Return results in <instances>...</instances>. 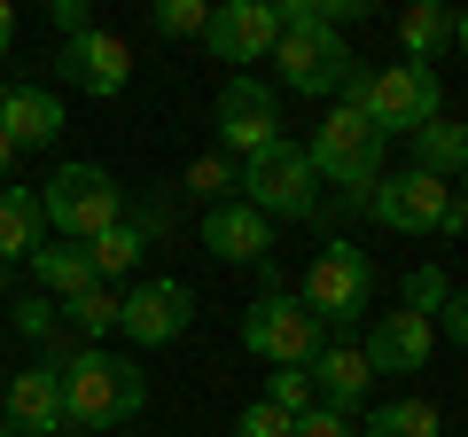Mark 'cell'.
<instances>
[{
    "mask_svg": "<svg viewBox=\"0 0 468 437\" xmlns=\"http://www.w3.org/2000/svg\"><path fill=\"white\" fill-rule=\"evenodd\" d=\"M452 48L468 55V8H461V16H452Z\"/></svg>",
    "mask_w": 468,
    "mask_h": 437,
    "instance_id": "38",
    "label": "cell"
},
{
    "mask_svg": "<svg viewBox=\"0 0 468 437\" xmlns=\"http://www.w3.org/2000/svg\"><path fill=\"white\" fill-rule=\"evenodd\" d=\"M452 203H461V235H468V165H461V180H452Z\"/></svg>",
    "mask_w": 468,
    "mask_h": 437,
    "instance_id": "36",
    "label": "cell"
},
{
    "mask_svg": "<svg viewBox=\"0 0 468 437\" xmlns=\"http://www.w3.org/2000/svg\"><path fill=\"white\" fill-rule=\"evenodd\" d=\"M273 63H282V86H289V94L328 101V94H344V86H351L359 55H351L328 24H320L313 0H289V8H282V48H273Z\"/></svg>",
    "mask_w": 468,
    "mask_h": 437,
    "instance_id": "3",
    "label": "cell"
},
{
    "mask_svg": "<svg viewBox=\"0 0 468 437\" xmlns=\"http://www.w3.org/2000/svg\"><path fill=\"white\" fill-rule=\"evenodd\" d=\"M8 172H16V141L0 133V180H8Z\"/></svg>",
    "mask_w": 468,
    "mask_h": 437,
    "instance_id": "37",
    "label": "cell"
},
{
    "mask_svg": "<svg viewBox=\"0 0 468 437\" xmlns=\"http://www.w3.org/2000/svg\"><path fill=\"white\" fill-rule=\"evenodd\" d=\"M304 156H313V172L328 187H351V196H367V187L383 180V133H375L351 101H328V118L313 125Z\"/></svg>",
    "mask_w": 468,
    "mask_h": 437,
    "instance_id": "6",
    "label": "cell"
},
{
    "mask_svg": "<svg viewBox=\"0 0 468 437\" xmlns=\"http://www.w3.org/2000/svg\"><path fill=\"white\" fill-rule=\"evenodd\" d=\"M399 48H406V63H430L437 70V55H452V8H437V0L406 8V16H399Z\"/></svg>",
    "mask_w": 468,
    "mask_h": 437,
    "instance_id": "21",
    "label": "cell"
},
{
    "mask_svg": "<svg viewBox=\"0 0 468 437\" xmlns=\"http://www.w3.org/2000/svg\"><path fill=\"white\" fill-rule=\"evenodd\" d=\"M234 437H297V414H282V406H242V421H234Z\"/></svg>",
    "mask_w": 468,
    "mask_h": 437,
    "instance_id": "28",
    "label": "cell"
},
{
    "mask_svg": "<svg viewBox=\"0 0 468 437\" xmlns=\"http://www.w3.org/2000/svg\"><path fill=\"white\" fill-rule=\"evenodd\" d=\"M335 101H351V110L390 141V133H421L430 118H445V79H437L430 63H359Z\"/></svg>",
    "mask_w": 468,
    "mask_h": 437,
    "instance_id": "2",
    "label": "cell"
},
{
    "mask_svg": "<svg viewBox=\"0 0 468 437\" xmlns=\"http://www.w3.org/2000/svg\"><path fill=\"white\" fill-rule=\"evenodd\" d=\"M367 218L375 227H390V235H461V203H452V180H430V172H390V180H375L367 196Z\"/></svg>",
    "mask_w": 468,
    "mask_h": 437,
    "instance_id": "8",
    "label": "cell"
},
{
    "mask_svg": "<svg viewBox=\"0 0 468 437\" xmlns=\"http://www.w3.org/2000/svg\"><path fill=\"white\" fill-rule=\"evenodd\" d=\"M0 437H16V430H8V414H0Z\"/></svg>",
    "mask_w": 468,
    "mask_h": 437,
    "instance_id": "41",
    "label": "cell"
},
{
    "mask_svg": "<svg viewBox=\"0 0 468 437\" xmlns=\"http://www.w3.org/2000/svg\"><path fill=\"white\" fill-rule=\"evenodd\" d=\"M0 297H8V266H0Z\"/></svg>",
    "mask_w": 468,
    "mask_h": 437,
    "instance_id": "40",
    "label": "cell"
},
{
    "mask_svg": "<svg viewBox=\"0 0 468 437\" xmlns=\"http://www.w3.org/2000/svg\"><path fill=\"white\" fill-rule=\"evenodd\" d=\"M39 211H48V227L63 242H94V235H110L117 218H133L110 165H55V180L39 187Z\"/></svg>",
    "mask_w": 468,
    "mask_h": 437,
    "instance_id": "4",
    "label": "cell"
},
{
    "mask_svg": "<svg viewBox=\"0 0 468 437\" xmlns=\"http://www.w3.org/2000/svg\"><path fill=\"white\" fill-rule=\"evenodd\" d=\"M16 328H24V336H55V304L48 297H24L16 304Z\"/></svg>",
    "mask_w": 468,
    "mask_h": 437,
    "instance_id": "33",
    "label": "cell"
},
{
    "mask_svg": "<svg viewBox=\"0 0 468 437\" xmlns=\"http://www.w3.org/2000/svg\"><path fill=\"white\" fill-rule=\"evenodd\" d=\"M203 48H211L218 63H266V55L282 48V8H273V0H218Z\"/></svg>",
    "mask_w": 468,
    "mask_h": 437,
    "instance_id": "11",
    "label": "cell"
},
{
    "mask_svg": "<svg viewBox=\"0 0 468 437\" xmlns=\"http://www.w3.org/2000/svg\"><path fill=\"white\" fill-rule=\"evenodd\" d=\"M359 437H445V414L430 399H383L359 421Z\"/></svg>",
    "mask_w": 468,
    "mask_h": 437,
    "instance_id": "23",
    "label": "cell"
},
{
    "mask_svg": "<svg viewBox=\"0 0 468 437\" xmlns=\"http://www.w3.org/2000/svg\"><path fill=\"white\" fill-rule=\"evenodd\" d=\"M203 250L227 258V266H273V218H258L242 196H227L203 211Z\"/></svg>",
    "mask_w": 468,
    "mask_h": 437,
    "instance_id": "15",
    "label": "cell"
},
{
    "mask_svg": "<svg viewBox=\"0 0 468 437\" xmlns=\"http://www.w3.org/2000/svg\"><path fill=\"white\" fill-rule=\"evenodd\" d=\"M16 48V8H8V0H0V55Z\"/></svg>",
    "mask_w": 468,
    "mask_h": 437,
    "instance_id": "35",
    "label": "cell"
},
{
    "mask_svg": "<svg viewBox=\"0 0 468 437\" xmlns=\"http://www.w3.org/2000/svg\"><path fill=\"white\" fill-rule=\"evenodd\" d=\"M304 375H313V399H320V406H335V414H351V406L367 399V383H375L367 352H359V344H335V336L320 344V359H313Z\"/></svg>",
    "mask_w": 468,
    "mask_h": 437,
    "instance_id": "17",
    "label": "cell"
},
{
    "mask_svg": "<svg viewBox=\"0 0 468 437\" xmlns=\"http://www.w3.org/2000/svg\"><path fill=\"white\" fill-rule=\"evenodd\" d=\"M320 344H328V328H320L297 297H282L273 282H266V297L242 313V352L266 359V368H313Z\"/></svg>",
    "mask_w": 468,
    "mask_h": 437,
    "instance_id": "9",
    "label": "cell"
},
{
    "mask_svg": "<svg viewBox=\"0 0 468 437\" xmlns=\"http://www.w3.org/2000/svg\"><path fill=\"white\" fill-rule=\"evenodd\" d=\"M445 297H452V282H445L437 266H414V273H406V304H414V313H437Z\"/></svg>",
    "mask_w": 468,
    "mask_h": 437,
    "instance_id": "30",
    "label": "cell"
},
{
    "mask_svg": "<svg viewBox=\"0 0 468 437\" xmlns=\"http://www.w3.org/2000/svg\"><path fill=\"white\" fill-rule=\"evenodd\" d=\"M156 32L203 39V32H211V8H203V0H156Z\"/></svg>",
    "mask_w": 468,
    "mask_h": 437,
    "instance_id": "27",
    "label": "cell"
},
{
    "mask_svg": "<svg viewBox=\"0 0 468 437\" xmlns=\"http://www.w3.org/2000/svg\"><path fill=\"white\" fill-rule=\"evenodd\" d=\"M234 196L250 203L258 218H313L320 211V172L297 141H273V149L234 165Z\"/></svg>",
    "mask_w": 468,
    "mask_h": 437,
    "instance_id": "5",
    "label": "cell"
},
{
    "mask_svg": "<svg viewBox=\"0 0 468 437\" xmlns=\"http://www.w3.org/2000/svg\"><path fill=\"white\" fill-rule=\"evenodd\" d=\"M359 352H367L375 375H414V368H430V352H437V320L414 313V304H390V313L367 328Z\"/></svg>",
    "mask_w": 468,
    "mask_h": 437,
    "instance_id": "14",
    "label": "cell"
},
{
    "mask_svg": "<svg viewBox=\"0 0 468 437\" xmlns=\"http://www.w3.org/2000/svg\"><path fill=\"white\" fill-rule=\"evenodd\" d=\"M437 320H445V336H452V344H468V289H452V297L437 304Z\"/></svg>",
    "mask_w": 468,
    "mask_h": 437,
    "instance_id": "34",
    "label": "cell"
},
{
    "mask_svg": "<svg viewBox=\"0 0 468 437\" xmlns=\"http://www.w3.org/2000/svg\"><path fill=\"white\" fill-rule=\"evenodd\" d=\"M55 70H63L70 86H79V94H125V86H133V48H125V39L117 32H79V39H63V55H55Z\"/></svg>",
    "mask_w": 468,
    "mask_h": 437,
    "instance_id": "13",
    "label": "cell"
},
{
    "mask_svg": "<svg viewBox=\"0 0 468 437\" xmlns=\"http://www.w3.org/2000/svg\"><path fill=\"white\" fill-rule=\"evenodd\" d=\"M0 390H8V359H0Z\"/></svg>",
    "mask_w": 468,
    "mask_h": 437,
    "instance_id": "39",
    "label": "cell"
},
{
    "mask_svg": "<svg viewBox=\"0 0 468 437\" xmlns=\"http://www.w3.org/2000/svg\"><path fill=\"white\" fill-rule=\"evenodd\" d=\"M218 141H227L234 156H258V149H273L282 141V110H273V94L250 79V70H234L227 86H218Z\"/></svg>",
    "mask_w": 468,
    "mask_h": 437,
    "instance_id": "12",
    "label": "cell"
},
{
    "mask_svg": "<svg viewBox=\"0 0 468 437\" xmlns=\"http://www.w3.org/2000/svg\"><path fill=\"white\" fill-rule=\"evenodd\" d=\"M48 16H55V32H63V39H79V32H94V8H86V0H55Z\"/></svg>",
    "mask_w": 468,
    "mask_h": 437,
    "instance_id": "32",
    "label": "cell"
},
{
    "mask_svg": "<svg viewBox=\"0 0 468 437\" xmlns=\"http://www.w3.org/2000/svg\"><path fill=\"white\" fill-rule=\"evenodd\" d=\"M0 414L16 437H63V375L39 359V368H16L8 390H0Z\"/></svg>",
    "mask_w": 468,
    "mask_h": 437,
    "instance_id": "16",
    "label": "cell"
},
{
    "mask_svg": "<svg viewBox=\"0 0 468 437\" xmlns=\"http://www.w3.org/2000/svg\"><path fill=\"white\" fill-rule=\"evenodd\" d=\"M63 313H70L79 336H117V297H110V289H86V297H70Z\"/></svg>",
    "mask_w": 468,
    "mask_h": 437,
    "instance_id": "25",
    "label": "cell"
},
{
    "mask_svg": "<svg viewBox=\"0 0 468 437\" xmlns=\"http://www.w3.org/2000/svg\"><path fill=\"white\" fill-rule=\"evenodd\" d=\"M461 165H468V125L430 118L414 133V172H430V180H461Z\"/></svg>",
    "mask_w": 468,
    "mask_h": 437,
    "instance_id": "22",
    "label": "cell"
},
{
    "mask_svg": "<svg viewBox=\"0 0 468 437\" xmlns=\"http://www.w3.org/2000/svg\"><path fill=\"white\" fill-rule=\"evenodd\" d=\"M187 320H196V289L187 282H172V273H156V282H133L125 297H117V336L125 344H172V336H187Z\"/></svg>",
    "mask_w": 468,
    "mask_h": 437,
    "instance_id": "10",
    "label": "cell"
},
{
    "mask_svg": "<svg viewBox=\"0 0 468 437\" xmlns=\"http://www.w3.org/2000/svg\"><path fill=\"white\" fill-rule=\"evenodd\" d=\"M297 304L320 320V328H351V320L375 304V258L359 242H320V258L304 266Z\"/></svg>",
    "mask_w": 468,
    "mask_h": 437,
    "instance_id": "7",
    "label": "cell"
},
{
    "mask_svg": "<svg viewBox=\"0 0 468 437\" xmlns=\"http://www.w3.org/2000/svg\"><path fill=\"white\" fill-rule=\"evenodd\" d=\"M0 133L24 149H48L55 133H63V94H48V86H8L0 94Z\"/></svg>",
    "mask_w": 468,
    "mask_h": 437,
    "instance_id": "18",
    "label": "cell"
},
{
    "mask_svg": "<svg viewBox=\"0 0 468 437\" xmlns=\"http://www.w3.org/2000/svg\"><path fill=\"white\" fill-rule=\"evenodd\" d=\"M39 242H48V211H39V187H0V266H8V258H24V266H32Z\"/></svg>",
    "mask_w": 468,
    "mask_h": 437,
    "instance_id": "19",
    "label": "cell"
},
{
    "mask_svg": "<svg viewBox=\"0 0 468 437\" xmlns=\"http://www.w3.org/2000/svg\"><path fill=\"white\" fill-rule=\"evenodd\" d=\"M32 273H39V289H48V297H63V304L86 297V289H101L86 242H39V250H32Z\"/></svg>",
    "mask_w": 468,
    "mask_h": 437,
    "instance_id": "20",
    "label": "cell"
},
{
    "mask_svg": "<svg viewBox=\"0 0 468 437\" xmlns=\"http://www.w3.org/2000/svg\"><path fill=\"white\" fill-rule=\"evenodd\" d=\"M86 258H94L101 289H110L117 273H133V266H141V218H117L110 235H94V242H86Z\"/></svg>",
    "mask_w": 468,
    "mask_h": 437,
    "instance_id": "24",
    "label": "cell"
},
{
    "mask_svg": "<svg viewBox=\"0 0 468 437\" xmlns=\"http://www.w3.org/2000/svg\"><path fill=\"white\" fill-rule=\"evenodd\" d=\"M55 375H63V430H125V421H141V406H149L141 359L101 352V344H79Z\"/></svg>",
    "mask_w": 468,
    "mask_h": 437,
    "instance_id": "1",
    "label": "cell"
},
{
    "mask_svg": "<svg viewBox=\"0 0 468 437\" xmlns=\"http://www.w3.org/2000/svg\"><path fill=\"white\" fill-rule=\"evenodd\" d=\"M187 187L211 196V203H227L234 196V165H227V156H196V165H187Z\"/></svg>",
    "mask_w": 468,
    "mask_h": 437,
    "instance_id": "29",
    "label": "cell"
},
{
    "mask_svg": "<svg viewBox=\"0 0 468 437\" xmlns=\"http://www.w3.org/2000/svg\"><path fill=\"white\" fill-rule=\"evenodd\" d=\"M266 406H282V414L320 406V399H313V375H304V368H273V375H266Z\"/></svg>",
    "mask_w": 468,
    "mask_h": 437,
    "instance_id": "26",
    "label": "cell"
},
{
    "mask_svg": "<svg viewBox=\"0 0 468 437\" xmlns=\"http://www.w3.org/2000/svg\"><path fill=\"white\" fill-rule=\"evenodd\" d=\"M297 437H359V430H351V414H335V406H304Z\"/></svg>",
    "mask_w": 468,
    "mask_h": 437,
    "instance_id": "31",
    "label": "cell"
}]
</instances>
